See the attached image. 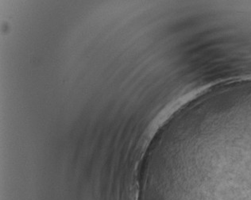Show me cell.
I'll list each match as a JSON object with an SVG mask.
<instances>
[{
  "instance_id": "cell-1",
  "label": "cell",
  "mask_w": 251,
  "mask_h": 200,
  "mask_svg": "<svg viewBox=\"0 0 251 200\" xmlns=\"http://www.w3.org/2000/svg\"></svg>"
}]
</instances>
